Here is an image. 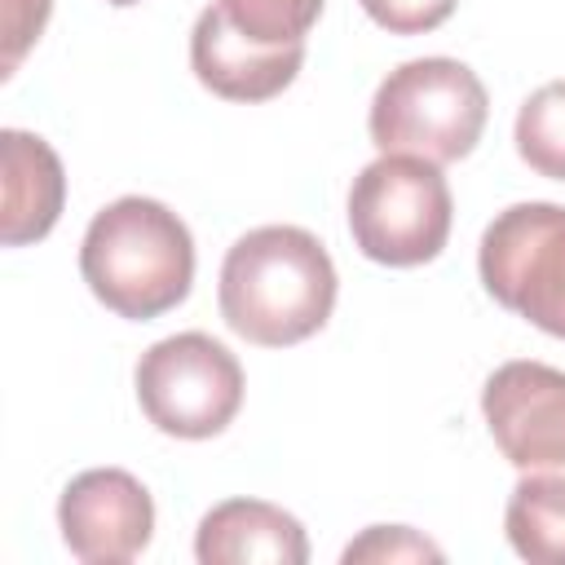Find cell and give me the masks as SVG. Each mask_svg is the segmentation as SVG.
Wrapping results in <instances>:
<instances>
[{
  "label": "cell",
  "instance_id": "obj_12",
  "mask_svg": "<svg viewBox=\"0 0 565 565\" xmlns=\"http://www.w3.org/2000/svg\"><path fill=\"white\" fill-rule=\"evenodd\" d=\"M503 530L521 561L565 565V472H525L508 494Z\"/></svg>",
  "mask_w": 565,
  "mask_h": 565
},
{
  "label": "cell",
  "instance_id": "obj_15",
  "mask_svg": "<svg viewBox=\"0 0 565 565\" xmlns=\"http://www.w3.org/2000/svg\"><path fill=\"white\" fill-rule=\"evenodd\" d=\"M344 561H441V547L411 525H371L358 543L344 547Z\"/></svg>",
  "mask_w": 565,
  "mask_h": 565
},
{
  "label": "cell",
  "instance_id": "obj_16",
  "mask_svg": "<svg viewBox=\"0 0 565 565\" xmlns=\"http://www.w3.org/2000/svg\"><path fill=\"white\" fill-rule=\"evenodd\" d=\"M358 4L388 35H424V31H437L459 0H358Z\"/></svg>",
  "mask_w": 565,
  "mask_h": 565
},
{
  "label": "cell",
  "instance_id": "obj_2",
  "mask_svg": "<svg viewBox=\"0 0 565 565\" xmlns=\"http://www.w3.org/2000/svg\"><path fill=\"white\" fill-rule=\"evenodd\" d=\"M79 274L110 313L150 322L190 296L194 238L168 203L124 194L88 221Z\"/></svg>",
  "mask_w": 565,
  "mask_h": 565
},
{
  "label": "cell",
  "instance_id": "obj_1",
  "mask_svg": "<svg viewBox=\"0 0 565 565\" xmlns=\"http://www.w3.org/2000/svg\"><path fill=\"white\" fill-rule=\"evenodd\" d=\"M335 265L300 225L247 230L221 260V318L234 335L287 349L327 327L335 309Z\"/></svg>",
  "mask_w": 565,
  "mask_h": 565
},
{
  "label": "cell",
  "instance_id": "obj_10",
  "mask_svg": "<svg viewBox=\"0 0 565 565\" xmlns=\"http://www.w3.org/2000/svg\"><path fill=\"white\" fill-rule=\"evenodd\" d=\"M194 556L203 565H305L309 539L305 525L265 499H225L194 530Z\"/></svg>",
  "mask_w": 565,
  "mask_h": 565
},
{
  "label": "cell",
  "instance_id": "obj_11",
  "mask_svg": "<svg viewBox=\"0 0 565 565\" xmlns=\"http://www.w3.org/2000/svg\"><path fill=\"white\" fill-rule=\"evenodd\" d=\"M0 168H4V207H0V238L4 247L40 243L66 203V172L57 150L22 128L0 132Z\"/></svg>",
  "mask_w": 565,
  "mask_h": 565
},
{
  "label": "cell",
  "instance_id": "obj_13",
  "mask_svg": "<svg viewBox=\"0 0 565 565\" xmlns=\"http://www.w3.org/2000/svg\"><path fill=\"white\" fill-rule=\"evenodd\" d=\"M327 0H212L234 35L260 49H296L313 31Z\"/></svg>",
  "mask_w": 565,
  "mask_h": 565
},
{
  "label": "cell",
  "instance_id": "obj_14",
  "mask_svg": "<svg viewBox=\"0 0 565 565\" xmlns=\"http://www.w3.org/2000/svg\"><path fill=\"white\" fill-rule=\"evenodd\" d=\"M512 141L539 177L565 181V79H552L521 102Z\"/></svg>",
  "mask_w": 565,
  "mask_h": 565
},
{
  "label": "cell",
  "instance_id": "obj_7",
  "mask_svg": "<svg viewBox=\"0 0 565 565\" xmlns=\"http://www.w3.org/2000/svg\"><path fill=\"white\" fill-rule=\"evenodd\" d=\"M481 415L521 472H565V371L547 362H503L481 388Z\"/></svg>",
  "mask_w": 565,
  "mask_h": 565
},
{
  "label": "cell",
  "instance_id": "obj_6",
  "mask_svg": "<svg viewBox=\"0 0 565 565\" xmlns=\"http://www.w3.org/2000/svg\"><path fill=\"white\" fill-rule=\"evenodd\" d=\"M481 287L539 331L565 340V207L512 203L503 207L477 247Z\"/></svg>",
  "mask_w": 565,
  "mask_h": 565
},
{
  "label": "cell",
  "instance_id": "obj_8",
  "mask_svg": "<svg viewBox=\"0 0 565 565\" xmlns=\"http://www.w3.org/2000/svg\"><path fill=\"white\" fill-rule=\"evenodd\" d=\"M57 530L71 556L88 565H124L154 534V499L124 468H88L57 499Z\"/></svg>",
  "mask_w": 565,
  "mask_h": 565
},
{
  "label": "cell",
  "instance_id": "obj_4",
  "mask_svg": "<svg viewBox=\"0 0 565 565\" xmlns=\"http://www.w3.org/2000/svg\"><path fill=\"white\" fill-rule=\"evenodd\" d=\"M455 203L441 163L419 154H380L349 185L353 247L388 269L428 265L450 238Z\"/></svg>",
  "mask_w": 565,
  "mask_h": 565
},
{
  "label": "cell",
  "instance_id": "obj_3",
  "mask_svg": "<svg viewBox=\"0 0 565 565\" xmlns=\"http://www.w3.org/2000/svg\"><path fill=\"white\" fill-rule=\"evenodd\" d=\"M486 115L490 97L472 66L455 57H415L380 79L366 128L380 154L455 163L481 141Z\"/></svg>",
  "mask_w": 565,
  "mask_h": 565
},
{
  "label": "cell",
  "instance_id": "obj_9",
  "mask_svg": "<svg viewBox=\"0 0 565 565\" xmlns=\"http://www.w3.org/2000/svg\"><path fill=\"white\" fill-rule=\"evenodd\" d=\"M190 66L199 84L225 102H269L278 97L305 66V44L296 49H260L225 26V18L207 4L190 31Z\"/></svg>",
  "mask_w": 565,
  "mask_h": 565
},
{
  "label": "cell",
  "instance_id": "obj_17",
  "mask_svg": "<svg viewBox=\"0 0 565 565\" xmlns=\"http://www.w3.org/2000/svg\"><path fill=\"white\" fill-rule=\"evenodd\" d=\"M49 9H53V0H4V62H0V75L18 71L26 49L40 40V31L49 22Z\"/></svg>",
  "mask_w": 565,
  "mask_h": 565
},
{
  "label": "cell",
  "instance_id": "obj_18",
  "mask_svg": "<svg viewBox=\"0 0 565 565\" xmlns=\"http://www.w3.org/2000/svg\"><path fill=\"white\" fill-rule=\"evenodd\" d=\"M106 4H119L124 9V4H137V0H106Z\"/></svg>",
  "mask_w": 565,
  "mask_h": 565
},
{
  "label": "cell",
  "instance_id": "obj_5",
  "mask_svg": "<svg viewBox=\"0 0 565 565\" xmlns=\"http://www.w3.org/2000/svg\"><path fill=\"white\" fill-rule=\"evenodd\" d=\"M141 415L185 441L216 437L234 424L243 406V366L207 331H177L154 340L132 371Z\"/></svg>",
  "mask_w": 565,
  "mask_h": 565
}]
</instances>
